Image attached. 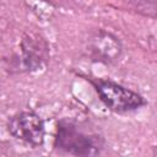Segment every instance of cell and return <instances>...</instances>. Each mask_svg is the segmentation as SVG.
Instances as JSON below:
<instances>
[{"mask_svg":"<svg viewBox=\"0 0 157 157\" xmlns=\"http://www.w3.org/2000/svg\"><path fill=\"white\" fill-rule=\"evenodd\" d=\"M22 63L28 71L39 70L47 61L48 47L45 42L37 37L28 34L21 42Z\"/></svg>","mask_w":157,"mask_h":157,"instance_id":"cell-5","label":"cell"},{"mask_svg":"<svg viewBox=\"0 0 157 157\" xmlns=\"http://www.w3.org/2000/svg\"><path fill=\"white\" fill-rule=\"evenodd\" d=\"M88 50L94 60L112 63L120 56L121 44L114 34L105 31H98L90 38Z\"/></svg>","mask_w":157,"mask_h":157,"instance_id":"cell-4","label":"cell"},{"mask_svg":"<svg viewBox=\"0 0 157 157\" xmlns=\"http://www.w3.org/2000/svg\"><path fill=\"white\" fill-rule=\"evenodd\" d=\"M101 101L113 112L128 113L146 105V99L135 91H131L119 83L98 80L93 81Z\"/></svg>","mask_w":157,"mask_h":157,"instance_id":"cell-2","label":"cell"},{"mask_svg":"<svg viewBox=\"0 0 157 157\" xmlns=\"http://www.w3.org/2000/svg\"><path fill=\"white\" fill-rule=\"evenodd\" d=\"M54 146L74 156H97L104 147V140L97 132H88L75 123L63 120L58 124Z\"/></svg>","mask_w":157,"mask_h":157,"instance_id":"cell-1","label":"cell"},{"mask_svg":"<svg viewBox=\"0 0 157 157\" xmlns=\"http://www.w3.org/2000/svg\"><path fill=\"white\" fill-rule=\"evenodd\" d=\"M7 131L15 139L31 146H40L44 142V121L33 110H25L12 115L7 121Z\"/></svg>","mask_w":157,"mask_h":157,"instance_id":"cell-3","label":"cell"}]
</instances>
